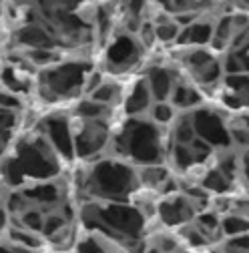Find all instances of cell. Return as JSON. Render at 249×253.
<instances>
[{
	"label": "cell",
	"mask_w": 249,
	"mask_h": 253,
	"mask_svg": "<svg viewBox=\"0 0 249 253\" xmlns=\"http://www.w3.org/2000/svg\"><path fill=\"white\" fill-rule=\"evenodd\" d=\"M113 157L135 167L163 165L169 149L165 143V129L151 119H127L113 133Z\"/></svg>",
	"instance_id": "obj_1"
},
{
	"label": "cell",
	"mask_w": 249,
	"mask_h": 253,
	"mask_svg": "<svg viewBox=\"0 0 249 253\" xmlns=\"http://www.w3.org/2000/svg\"><path fill=\"white\" fill-rule=\"evenodd\" d=\"M86 189L97 201L129 203L141 191L137 167L121 159H103L95 163L86 177Z\"/></svg>",
	"instance_id": "obj_2"
},
{
	"label": "cell",
	"mask_w": 249,
	"mask_h": 253,
	"mask_svg": "<svg viewBox=\"0 0 249 253\" xmlns=\"http://www.w3.org/2000/svg\"><path fill=\"white\" fill-rule=\"evenodd\" d=\"M90 71V65L84 60H67L48 67V71L41 73V99L52 105L60 99H75L79 94H84V83Z\"/></svg>",
	"instance_id": "obj_3"
},
{
	"label": "cell",
	"mask_w": 249,
	"mask_h": 253,
	"mask_svg": "<svg viewBox=\"0 0 249 253\" xmlns=\"http://www.w3.org/2000/svg\"><path fill=\"white\" fill-rule=\"evenodd\" d=\"M143 56H145V46L139 42V39L129 33H121L115 35L105 48L103 69L111 75L131 73L141 65Z\"/></svg>",
	"instance_id": "obj_4"
},
{
	"label": "cell",
	"mask_w": 249,
	"mask_h": 253,
	"mask_svg": "<svg viewBox=\"0 0 249 253\" xmlns=\"http://www.w3.org/2000/svg\"><path fill=\"white\" fill-rule=\"evenodd\" d=\"M73 125V139H75V157L79 159H90L101 155L113 141V125L109 119L99 121H77Z\"/></svg>",
	"instance_id": "obj_5"
},
{
	"label": "cell",
	"mask_w": 249,
	"mask_h": 253,
	"mask_svg": "<svg viewBox=\"0 0 249 253\" xmlns=\"http://www.w3.org/2000/svg\"><path fill=\"white\" fill-rule=\"evenodd\" d=\"M191 121L195 126V133L199 139L209 143L215 151H227L233 149L231 135H229V123L225 117L207 105L191 111Z\"/></svg>",
	"instance_id": "obj_6"
},
{
	"label": "cell",
	"mask_w": 249,
	"mask_h": 253,
	"mask_svg": "<svg viewBox=\"0 0 249 253\" xmlns=\"http://www.w3.org/2000/svg\"><path fill=\"white\" fill-rule=\"evenodd\" d=\"M197 215H199L197 205L183 191L159 199L157 217L167 229H181L189 225L197 219Z\"/></svg>",
	"instance_id": "obj_7"
},
{
	"label": "cell",
	"mask_w": 249,
	"mask_h": 253,
	"mask_svg": "<svg viewBox=\"0 0 249 253\" xmlns=\"http://www.w3.org/2000/svg\"><path fill=\"white\" fill-rule=\"evenodd\" d=\"M153 105H155V101H153V94L149 90V84H147L145 77L133 81L131 86L124 90L123 111L129 119H141V117L149 115Z\"/></svg>",
	"instance_id": "obj_8"
},
{
	"label": "cell",
	"mask_w": 249,
	"mask_h": 253,
	"mask_svg": "<svg viewBox=\"0 0 249 253\" xmlns=\"http://www.w3.org/2000/svg\"><path fill=\"white\" fill-rule=\"evenodd\" d=\"M46 131L44 135L56 149V153L65 159L75 157V139H73V125L65 117H48L44 121Z\"/></svg>",
	"instance_id": "obj_9"
},
{
	"label": "cell",
	"mask_w": 249,
	"mask_h": 253,
	"mask_svg": "<svg viewBox=\"0 0 249 253\" xmlns=\"http://www.w3.org/2000/svg\"><path fill=\"white\" fill-rule=\"evenodd\" d=\"M145 81L149 84V90L153 94V101L155 103H169L171 99V92L175 88V83L179 81L177 75L167 69V67H161V65H151L147 71H145Z\"/></svg>",
	"instance_id": "obj_10"
},
{
	"label": "cell",
	"mask_w": 249,
	"mask_h": 253,
	"mask_svg": "<svg viewBox=\"0 0 249 253\" xmlns=\"http://www.w3.org/2000/svg\"><path fill=\"white\" fill-rule=\"evenodd\" d=\"M169 103L179 113H191L205 105V92L191 81H177Z\"/></svg>",
	"instance_id": "obj_11"
},
{
	"label": "cell",
	"mask_w": 249,
	"mask_h": 253,
	"mask_svg": "<svg viewBox=\"0 0 249 253\" xmlns=\"http://www.w3.org/2000/svg\"><path fill=\"white\" fill-rule=\"evenodd\" d=\"M213 28H215V22H213V20L199 18V20L193 22L191 26L181 28V35H179V39H177V44L187 46V48L211 46V41H213Z\"/></svg>",
	"instance_id": "obj_12"
},
{
	"label": "cell",
	"mask_w": 249,
	"mask_h": 253,
	"mask_svg": "<svg viewBox=\"0 0 249 253\" xmlns=\"http://www.w3.org/2000/svg\"><path fill=\"white\" fill-rule=\"evenodd\" d=\"M16 42L26 46L28 50H35V48H48L54 50V46L58 44L54 41V37L48 33V30L42 24H26L22 26L18 33H16Z\"/></svg>",
	"instance_id": "obj_13"
},
{
	"label": "cell",
	"mask_w": 249,
	"mask_h": 253,
	"mask_svg": "<svg viewBox=\"0 0 249 253\" xmlns=\"http://www.w3.org/2000/svg\"><path fill=\"white\" fill-rule=\"evenodd\" d=\"M235 39V26H233V12H225L215 20V28H213V41H211V48L219 54V52H227L231 42Z\"/></svg>",
	"instance_id": "obj_14"
},
{
	"label": "cell",
	"mask_w": 249,
	"mask_h": 253,
	"mask_svg": "<svg viewBox=\"0 0 249 253\" xmlns=\"http://www.w3.org/2000/svg\"><path fill=\"white\" fill-rule=\"evenodd\" d=\"M179 117V111L171 105V103H155L151 113H149V119L153 123H157L159 126L167 129V126H173V123L177 121Z\"/></svg>",
	"instance_id": "obj_15"
},
{
	"label": "cell",
	"mask_w": 249,
	"mask_h": 253,
	"mask_svg": "<svg viewBox=\"0 0 249 253\" xmlns=\"http://www.w3.org/2000/svg\"><path fill=\"white\" fill-rule=\"evenodd\" d=\"M217 247L221 249V253H249V233L225 237L221 245H217Z\"/></svg>",
	"instance_id": "obj_16"
},
{
	"label": "cell",
	"mask_w": 249,
	"mask_h": 253,
	"mask_svg": "<svg viewBox=\"0 0 249 253\" xmlns=\"http://www.w3.org/2000/svg\"><path fill=\"white\" fill-rule=\"evenodd\" d=\"M155 30H157V41H159L161 44L177 42V39H179V35H181V26L175 22V16H173V20H169V22L155 24Z\"/></svg>",
	"instance_id": "obj_17"
},
{
	"label": "cell",
	"mask_w": 249,
	"mask_h": 253,
	"mask_svg": "<svg viewBox=\"0 0 249 253\" xmlns=\"http://www.w3.org/2000/svg\"><path fill=\"white\" fill-rule=\"evenodd\" d=\"M137 39H139V42L145 46V50L153 48L155 44L159 42V41H157V30H155V24H153L151 20H145V22H143V26H141V30H139Z\"/></svg>",
	"instance_id": "obj_18"
},
{
	"label": "cell",
	"mask_w": 249,
	"mask_h": 253,
	"mask_svg": "<svg viewBox=\"0 0 249 253\" xmlns=\"http://www.w3.org/2000/svg\"><path fill=\"white\" fill-rule=\"evenodd\" d=\"M239 183L249 193V149L239 151Z\"/></svg>",
	"instance_id": "obj_19"
},
{
	"label": "cell",
	"mask_w": 249,
	"mask_h": 253,
	"mask_svg": "<svg viewBox=\"0 0 249 253\" xmlns=\"http://www.w3.org/2000/svg\"><path fill=\"white\" fill-rule=\"evenodd\" d=\"M231 12H243L249 14V0H229Z\"/></svg>",
	"instance_id": "obj_20"
},
{
	"label": "cell",
	"mask_w": 249,
	"mask_h": 253,
	"mask_svg": "<svg viewBox=\"0 0 249 253\" xmlns=\"http://www.w3.org/2000/svg\"><path fill=\"white\" fill-rule=\"evenodd\" d=\"M213 2H221V0H213Z\"/></svg>",
	"instance_id": "obj_21"
},
{
	"label": "cell",
	"mask_w": 249,
	"mask_h": 253,
	"mask_svg": "<svg viewBox=\"0 0 249 253\" xmlns=\"http://www.w3.org/2000/svg\"><path fill=\"white\" fill-rule=\"evenodd\" d=\"M101 2H109V0H101Z\"/></svg>",
	"instance_id": "obj_22"
},
{
	"label": "cell",
	"mask_w": 249,
	"mask_h": 253,
	"mask_svg": "<svg viewBox=\"0 0 249 253\" xmlns=\"http://www.w3.org/2000/svg\"><path fill=\"white\" fill-rule=\"evenodd\" d=\"M0 16H2V8H0Z\"/></svg>",
	"instance_id": "obj_23"
}]
</instances>
